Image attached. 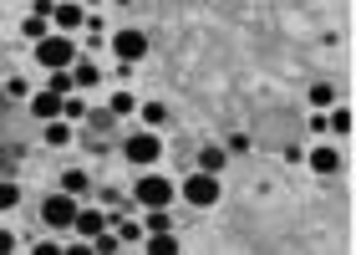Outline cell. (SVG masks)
<instances>
[{"label":"cell","mask_w":356,"mask_h":255,"mask_svg":"<svg viewBox=\"0 0 356 255\" xmlns=\"http://www.w3.org/2000/svg\"><path fill=\"white\" fill-rule=\"evenodd\" d=\"M31 52H36V67L46 72H61L76 61V36H61V31H46L41 41H31Z\"/></svg>","instance_id":"6da1fadb"},{"label":"cell","mask_w":356,"mask_h":255,"mask_svg":"<svg viewBox=\"0 0 356 255\" xmlns=\"http://www.w3.org/2000/svg\"><path fill=\"white\" fill-rule=\"evenodd\" d=\"M178 194H184V204H193V210H214L219 204V173H204V169H193L184 184H178Z\"/></svg>","instance_id":"7a4b0ae2"},{"label":"cell","mask_w":356,"mask_h":255,"mask_svg":"<svg viewBox=\"0 0 356 255\" xmlns=\"http://www.w3.org/2000/svg\"><path fill=\"white\" fill-rule=\"evenodd\" d=\"M122 158L133 169H153L158 158H163V138L153 133V128H143V133H127L122 138Z\"/></svg>","instance_id":"3957f363"},{"label":"cell","mask_w":356,"mask_h":255,"mask_svg":"<svg viewBox=\"0 0 356 255\" xmlns=\"http://www.w3.org/2000/svg\"><path fill=\"white\" fill-rule=\"evenodd\" d=\"M178 199V184L163 179V173H143V179L133 184V204L138 210H158V204H173Z\"/></svg>","instance_id":"277c9868"},{"label":"cell","mask_w":356,"mask_h":255,"mask_svg":"<svg viewBox=\"0 0 356 255\" xmlns=\"http://www.w3.org/2000/svg\"><path fill=\"white\" fill-rule=\"evenodd\" d=\"M107 46H112V56H118V61H127V67L148 56V36H143L138 26H122V31H112V36H107Z\"/></svg>","instance_id":"5b68a950"},{"label":"cell","mask_w":356,"mask_h":255,"mask_svg":"<svg viewBox=\"0 0 356 255\" xmlns=\"http://www.w3.org/2000/svg\"><path fill=\"white\" fill-rule=\"evenodd\" d=\"M76 204H82V199H72V194H61V189H56V194H46V199H41V219H46L51 230H72Z\"/></svg>","instance_id":"8992f818"},{"label":"cell","mask_w":356,"mask_h":255,"mask_svg":"<svg viewBox=\"0 0 356 255\" xmlns=\"http://www.w3.org/2000/svg\"><path fill=\"white\" fill-rule=\"evenodd\" d=\"M82 26H87V10L76 6V0H56V10H51V31H61V36H76Z\"/></svg>","instance_id":"52a82bcc"},{"label":"cell","mask_w":356,"mask_h":255,"mask_svg":"<svg viewBox=\"0 0 356 255\" xmlns=\"http://www.w3.org/2000/svg\"><path fill=\"white\" fill-rule=\"evenodd\" d=\"M72 230L82 235V240H92V235H102V230H107V210H92V204H76V215H72Z\"/></svg>","instance_id":"ba28073f"},{"label":"cell","mask_w":356,"mask_h":255,"mask_svg":"<svg viewBox=\"0 0 356 255\" xmlns=\"http://www.w3.org/2000/svg\"><path fill=\"white\" fill-rule=\"evenodd\" d=\"M305 164H311V173H336V169H341V148H331V143H316V148L305 153Z\"/></svg>","instance_id":"9c48e42d"},{"label":"cell","mask_w":356,"mask_h":255,"mask_svg":"<svg viewBox=\"0 0 356 255\" xmlns=\"http://www.w3.org/2000/svg\"><path fill=\"white\" fill-rule=\"evenodd\" d=\"M31 113H36L41 123H51V118H61V98H56V92H31Z\"/></svg>","instance_id":"30bf717a"},{"label":"cell","mask_w":356,"mask_h":255,"mask_svg":"<svg viewBox=\"0 0 356 255\" xmlns=\"http://www.w3.org/2000/svg\"><path fill=\"white\" fill-rule=\"evenodd\" d=\"M67 72H72V87H76V92H87V87H97V82H102V72H97V61H87V56H82V61H72Z\"/></svg>","instance_id":"8fae6325"},{"label":"cell","mask_w":356,"mask_h":255,"mask_svg":"<svg viewBox=\"0 0 356 255\" xmlns=\"http://www.w3.org/2000/svg\"><path fill=\"white\" fill-rule=\"evenodd\" d=\"M143 240H148V245H143L148 255H178V250H184L173 230H153V235H143Z\"/></svg>","instance_id":"7c38bea8"},{"label":"cell","mask_w":356,"mask_h":255,"mask_svg":"<svg viewBox=\"0 0 356 255\" xmlns=\"http://www.w3.org/2000/svg\"><path fill=\"white\" fill-rule=\"evenodd\" d=\"M92 189V179H87V169H67L61 173V194H72V199H82Z\"/></svg>","instance_id":"4fadbf2b"},{"label":"cell","mask_w":356,"mask_h":255,"mask_svg":"<svg viewBox=\"0 0 356 255\" xmlns=\"http://www.w3.org/2000/svg\"><path fill=\"white\" fill-rule=\"evenodd\" d=\"M72 138H76V128H72L67 118H51V123H46V143H51V148H67Z\"/></svg>","instance_id":"5bb4252c"},{"label":"cell","mask_w":356,"mask_h":255,"mask_svg":"<svg viewBox=\"0 0 356 255\" xmlns=\"http://www.w3.org/2000/svg\"><path fill=\"white\" fill-rule=\"evenodd\" d=\"M224 164H229V153H224L219 143H209V148H199V169H204V173H224Z\"/></svg>","instance_id":"9a60e30c"},{"label":"cell","mask_w":356,"mask_h":255,"mask_svg":"<svg viewBox=\"0 0 356 255\" xmlns=\"http://www.w3.org/2000/svg\"><path fill=\"white\" fill-rule=\"evenodd\" d=\"M326 133H336V138L351 133V107H326Z\"/></svg>","instance_id":"2e32d148"},{"label":"cell","mask_w":356,"mask_h":255,"mask_svg":"<svg viewBox=\"0 0 356 255\" xmlns=\"http://www.w3.org/2000/svg\"><path fill=\"white\" fill-rule=\"evenodd\" d=\"M107 113H112V118H133V113H138V98L118 87V92H112V102H107Z\"/></svg>","instance_id":"e0dca14e"},{"label":"cell","mask_w":356,"mask_h":255,"mask_svg":"<svg viewBox=\"0 0 356 255\" xmlns=\"http://www.w3.org/2000/svg\"><path fill=\"white\" fill-rule=\"evenodd\" d=\"M153 230H173L168 204H158V210H148V215H143V235H153Z\"/></svg>","instance_id":"ac0fdd59"},{"label":"cell","mask_w":356,"mask_h":255,"mask_svg":"<svg viewBox=\"0 0 356 255\" xmlns=\"http://www.w3.org/2000/svg\"><path fill=\"white\" fill-rule=\"evenodd\" d=\"M138 118H143V123H148L153 133H158V128L168 123V107H163V102H138Z\"/></svg>","instance_id":"d6986e66"},{"label":"cell","mask_w":356,"mask_h":255,"mask_svg":"<svg viewBox=\"0 0 356 255\" xmlns=\"http://www.w3.org/2000/svg\"><path fill=\"white\" fill-rule=\"evenodd\" d=\"M311 107H316V113L336 107V87H331V82H311Z\"/></svg>","instance_id":"ffe728a7"},{"label":"cell","mask_w":356,"mask_h":255,"mask_svg":"<svg viewBox=\"0 0 356 255\" xmlns=\"http://www.w3.org/2000/svg\"><path fill=\"white\" fill-rule=\"evenodd\" d=\"M61 118H67V123H82V118H87L82 92H67V98H61Z\"/></svg>","instance_id":"44dd1931"},{"label":"cell","mask_w":356,"mask_h":255,"mask_svg":"<svg viewBox=\"0 0 356 255\" xmlns=\"http://www.w3.org/2000/svg\"><path fill=\"white\" fill-rule=\"evenodd\" d=\"M6 98H10V102H26V98H31V77L10 72V77H6Z\"/></svg>","instance_id":"7402d4cb"},{"label":"cell","mask_w":356,"mask_h":255,"mask_svg":"<svg viewBox=\"0 0 356 255\" xmlns=\"http://www.w3.org/2000/svg\"><path fill=\"white\" fill-rule=\"evenodd\" d=\"M46 92H56V98L76 92V87H72V72H67V67H61V72H51V77H46Z\"/></svg>","instance_id":"603a6c76"},{"label":"cell","mask_w":356,"mask_h":255,"mask_svg":"<svg viewBox=\"0 0 356 255\" xmlns=\"http://www.w3.org/2000/svg\"><path fill=\"white\" fill-rule=\"evenodd\" d=\"M15 204H21V184L0 179V210H15Z\"/></svg>","instance_id":"cb8c5ba5"},{"label":"cell","mask_w":356,"mask_h":255,"mask_svg":"<svg viewBox=\"0 0 356 255\" xmlns=\"http://www.w3.org/2000/svg\"><path fill=\"white\" fill-rule=\"evenodd\" d=\"M21 31H26L31 41H41L46 31H51V21H46V15H26V26H21Z\"/></svg>","instance_id":"d4e9b609"},{"label":"cell","mask_w":356,"mask_h":255,"mask_svg":"<svg viewBox=\"0 0 356 255\" xmlns=\"http://www.w3.org/2000/svg\"><path fill=\"white\" fill-rule=\"evenodd\" d=\"M224 153H250V133H229L224 138Z\"/></svg>","instance_id":"484cf974"},{"label":"cell","mask_w":356,"mask_h":255,"mask_svg":"<svg viewBox=\"0 0 356 255\" xmlns=\"http://www.w3.org/2000/svg\"><path fill=\"white\" fill-rule=\"evenodd\" d=\"M51 10H56V0H31V15H46V21H51Z\"/></svg>","instance_id":"4316f807"},{"label":"cell","mask_w":356,"mask_h":255,"mask_svg":"<svg viewBox=\"0 0 356 255\" xmlns=\"http://www.w3.org/2000/svg\"><path fill=\"white\" fill-rule=\"evenodd\" d=\"M10 250H21V245H15V235H10V230H0V255H10Z\"/></svg>","instance_id":"83f0119b"}]
</instances>
